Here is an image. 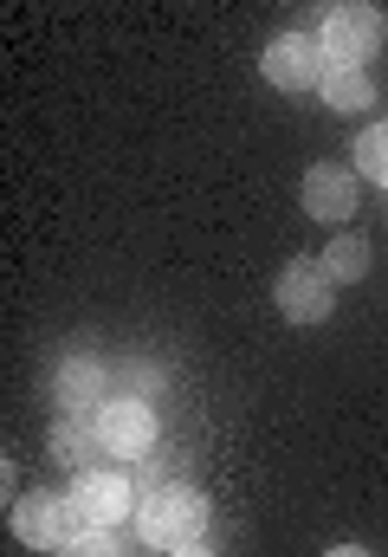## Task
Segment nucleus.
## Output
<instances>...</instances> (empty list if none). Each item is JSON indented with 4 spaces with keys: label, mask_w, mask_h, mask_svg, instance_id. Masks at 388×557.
<instances>
[{
    "label": "nucleus",
    "mask_w": 388,
    "mask_h": 557,
    "mask_svg": "<svg viewBox=\"0 0 388 557\" xmlns=\"http://www.w3.org/2000/svg\"><path fill=\"white\" fill-rule=\"evenodd\" d=\"M52 389H59V409H65V416H98V409L111 403V370L91 363V357H72Z\"/></svg>",
    "instance_id": "9"
},
{
    "label": "nucleus",
    "mask_w": 388,
    "mask_h": 557,
    "mask_svg": "<svg viewBox=\"0 0 388 557\" xmlns=\"http://www.w3.org/2000/svg\"><path fill=\"white\" fill-rule=\"evenodd\" d=\"M304 214L311 221H350L356 214V175L337 169V162L304 169Z\"/></svg>",
    "instance_id": "8"
},
{
    "label": "nucleus",
    "mask_w": 388,
    "mask_h": 557,
    "mask_svg": "<svg viewBox=\"0 0 388 557\" xmlns=\"http://www.w3.org/2000/svg\"><path fill=\"white\" fill-rule=\"evenodd\" d=\"M201 525H208V499L195 486H155L136 506V539L155 552H188L201 539Z\"/></svg>",
    "instance_id": "1"
},
{
    "label": "nucleus",
    "mask_w": 388,
    "mask_h": 557,
    "mask_svg": "<svg viewBox=\"0 0 388 557\" xmlns=\"http://www.w3.org/2000/svg\"><path fill=\"white\" fill-rule=\"evenodd\" d=\"M65 557H124V539L117 532H85V539H72Z\"/></svg>",
    "instance_id": "14"
},
{
    "label": "nucleus",
    "mask_w": 388,
    "mask_h": 557,
    "mask_svg": "<svg viewBox=\"0 0 388 557\" xmlns=\"http://www.w3.org/2000/svg\"><path fill=\"white\" fill-rule=\"evenodd\" d=\"M324 104H330V111H370V104H376L370 72H324Z\"/></svg>",
    "instance_id": "11"
},
{
    "label": "nucleus",
    "mask_w": 388,
    "mask_h": 557,
    "mask_svg": "<svg viewBox=\"0 0 388 557\" xmlns=\"http://www.w3.org/2000/svg\"><path fill=\"white\" fill-rule=\"evenodd\" d=\"M324 273L337 278V285H356V278L370 273V240H356V234L330 240V247H324Z\"/></svg>",
    "instance_id": "12"
},
{
    "label": "nucleus",
    "mask_w": 388,
    "mask_h": 557,
    "mask_svg": "<svg viewBox=\"0 0 388 557\" xmlns=\"http://www.w3.org/2000/svg\"><path fill=\"white\" fill-rule=\"evenodd\" d=\"M91 525H85V512L72 506V499H52V493H26L20 506H13V539L20 545H33V552H65L72 539H85Z\"/></svg>",
    "instance_id": "3"
},
{
    "label": "nucleus",
    "mask_w": 388,
    "mask_h": 557,
    "mask_svg": "<svg viewBox=\"0 0 388 557\" xmlns=\"http://www.w3.org/2000/svg\"><path fill=\"white\" fill-rule=\"evenodd\" d=\"M330 285H337V278L324 273V260H291V267L278 273V292H272V298H278V311H285L291 324H324L330 305H337Z\"/></svg>",
    "instance_id": "6"
},
{
    "label": "nucleus",
    "mask_w": 388,
    "mask_h": 557,
    "mask_svg": "<svg viewBox=\"0 0 388 557\" xmlns=\"http://www.w3.org/2000/svg\"><path fill=\"white\" fill-rule=\"evenodd\" d=\"M98 454H104V441H98V421H91V416H65L59 428H52V460H59V467L91 473V467H98Z\"/></svg>",
    "instance_id": "10"
},
{
    "label": "nucleus",
    "mask_w": 388,
    "mask_h": 557,
    "mask_svg": "<svg viewBox=\"0 0 388 557\" xmlns=\"http://www.w3.org/2000/svg\"><path fill=\"white\" fill-rule=\"evenodd\" d=\"M324 557H370L363 545H337V552H324Z\"/></svg>",
    "instance_id": "15"
},
{
    "label": "nucleus",
    "mask_w": 388,
    "mask_h": 557,
    "mask_svg": "<svg viewBox=\"0 0 388 557\" xmlns=\"http://www.w3.org/2000/svg\"><path fill=\"white\" fill-rule=\"evenodd\" d=\"M356 169H363L370 182H388V124H376V131L356 137Z\"/></svg>",
    "instance_id": "13"
},
{
    "label": "nucleus",
    "mask_w": 388,
    "mask_h": 557,
    "mask_svg": "<svg viewBox=\"0 0 388 557\" xmlns=\"http://www.w3.org/2000/svg\"><path fill=\"white\" fill-rule=\"evenodd\" d=\"M168 557H214V552H201V545H188V552H168Z\"/></svg>",
    "instance_id": "16"
},
{
    "label": "nucleus",
    "mask_w": 388,
    "mask_h": 557,
    "mask_svg": "<svg viewBox=\"0 0 388 557\" xmlns=\"http://www.w3.org/2000/svg\"><path fill=\"white\" fill-rule=\"evenodd\" d=\"M324 65L330 72H363L383 46V13L376 7H330L324 13Z\"/></svg>",
    "instance_id": "2"
},
{
    "label": "nucleus",
    "mask_w": 388,
    "mask_h": 557,
    "mask_svg": "<svg viewBox=\"0 0 388 557\" xmlns=\"http://www.w3.org/2000/svg\"><path fill=\"white\" fill-rule=\"evenodd\" d=\"M91 421H98L104 454H117V460H142V454L155 447V409H149L142 396H111Z\"/></svg>",
    "instance_id": "5"
},
{
    "label": "nucleus",
    "mask_w": 388,
    "mask_h": 557,
    "mask_svg": "<svg viewBox=\"0 0 388 557\" xmlns=\"http://www.w3.org/2000/svg\"><path fill=\"white\" fill-rule=\"evenodd\" d=\"M72 506L85 512V525H91V532H117L129 512L142 506V493L129 486L117 467H91V473H78V486H72Z\"/></svg>",
    "instance_id": "4"
},
{
    "label": "nucleus",
    "mask_w": 388,
    "mask_h": 557,
    "mask_svg": "<svg viewBox=\"0 0 388 557\" xmlns=\"http://www.w3.org/2000/svg\"><path fill=\"white\" fill-rule=\"evenodd\" d=\"M324 46L317 39H304V33H285V39H272L265 46V78H272V91H311V85H324Z\"/></svg>",
    "instance_id": "7"
}]
</instances>
